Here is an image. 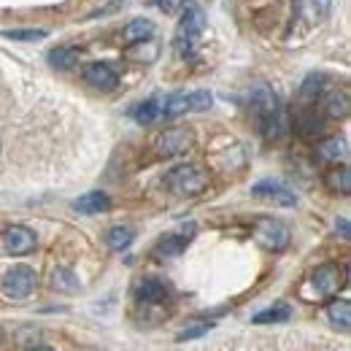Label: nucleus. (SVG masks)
<instances>
[{"mask_svg":"<svg viewBox=\"0 0 351 351\" xmlns=\"http://www.w3.org/2000/svg\"><path fill=\"white\" fill-rule=\"evenodd\" d=\"M351 111V100H349V92H330L324 97V114L330 119H346Z\"/></svg>","mask_w":351,"mask_h":351,"instance_id":"14","label":"nucleus"},{"mask_svg":"<svg viewBox=\"0 0 351 351\" xmlns=\"http://www.w3.org/2000/svg\"><path fill=\"white\" fill-rule=\"evenodd\" d=\"M189 238H192V232H189V235H186V232H181V235H165V238L157 243L154 254H157V257H178V254L186 249Z\"/></svg>","mask_w":351,"mask_h":351,"instance_id":"17","label":"nucleus"},{"mask_svg":"<svg viewBox=\"0 0 351 351\" xmlns=\"http://www.w3.org/2000/svg\"><path fill=\"white\" fill-rule=\"evenodd\" d=\"M168 298V287L160 278H143L138 284V300L141 303H162Z\"/></svg>","mask_w":351,"mask_h":351,"instance_id":"16","label":"nucleus"},{"mask_svg":"<svg viewBox=\"0 0 351 351\" xmlns=\"http://www.w3.org/2000/svg\"><path fill=\"white\" fill-rule=\"evenodd\" d=\"M330 5H332V0H295V19L300 27L311 30L327 19Z\"/></svg>","mask_w":351,"mask_h":351,"instance_id":"8","label":"nucleus"},{"mask_svg":"<svg viewBox=\"0 0 351 351\" xmlns=\"http://www.w3.org/2000/svg\"><path fill=\"white\" fill-rule=\"evenodd\" d=\"M254 241L263 249H267V252H281V249L289 246L292 232H289V227L281 219L263 217V219H257V224H254Z\"/></svg>","mask_w":351,"mask_h":351,"instance_id":"5","label":"nucleus"},{"mask_svg":"<svg viewBox=\"0 0 351 351\" xmlns=\"http://www.w3.org/2000/svg\"><path fill=\"white\" fill-rule=\"evenodd\" d=\"M278 108H281V103H278L276 92L267 87V84H257V87H254V92H252V111H254L257 122H263L265 117L276 114Z\"/></svg>","mask_w":351,"mask_h":351,"instance_id":"10","label":"nucleus"},{"mask_svg":"<svg viewBox=\"0 0 351 351\" xmlns=\"http://www.w3.org/2000/svg\"><path fill=\"white\" fill-rule=\"evenodd\" d=\"M322 89H324V76L311 73L306 82H303V87H300V100H303V103H313V100L322 95Z\"/></svg>","mask_w":351,"mask_h":351,"instance_id":"27","label":"nucleus"},{"mask_svg":"<svg viewBox=\"0 0 351 351\" xmlns=\"http://www.w3.org/2000/svg\"><path fill=\"white\" fill-rule=\"evenodd\" d=\"M289 306H284V303H278V306L267 308V311H260L257 316H254V324H270V322H287L289 319Z\"/></svg>","mask_w":351,"mask_h":351,"instance_id":"28","label":"nucleus"},{"mask_svg":"<svg viewBox=\"0 0 351 351\" xmlns=\"http://www.w3.org/2000/svg\"><path fill=\"white\" fill-rule=\"evenodd\" d=\"M324 128V122H322V117L316 114V108H306L303 114H300V119H298V132L303 135V138H316L319 132Z\"/></svg>","mask_w":351,"mask_h":351,"instance_id":"22","label":"nucleus"},{"mask_svg":"<svg viewBox=\"0 0 351 351\" xmlns=\"http://www.w3.org/2000/svg\"><path fill=\"white\" fill-rule=\"evenodd\" d=\"M343 287V273L338 265H322L316 267L303 284V298L306 300H327L332 295H338V289Z\"/></svg>","mask_w":351,"mask_h":351,"instance_id":"2","label":"nucleus"},{"mask_svg":"<svg viewBox=\"0 0 351 351\" xmlns=\"http://www.w3.org/2000/svg\"><path fill=\"white\" fill-rule=\"evenodd\" d=\"M132 119L141 122V125L157 122V119H160V100L152 97V100H143L141 106H135V108H132Z\"/></svg>","mask_w":351,"mask_h":351,"instance_id":"23","label":"nucleus"},{"mask_svg":"<svg viewBox=\"0 0 351 351\" xmlns=\"http://www.w3.org/2000/svg\"><path fill=\"white\" fill-rule=\"evenodd\" d=\"M5 38L11 41H44V30H5Z\"/></svg>","mask_w":351,"mask_h":351,"instance_id":"29","label":"nucleus"},{"mask_svg":"<svg viewBox=\"0 0 351 351\" xmlns=\"http://www.w3.org/2000/svg\"><path fill=\"white\" fill-rule=\"evenodd\" d=\"M327 316H330V322H332V324H338L341 330H349L351 303L349 300H332V303L327 306Z\"/></svg>","mask_w":351,"mask_h":351,"instance_id":"24","label":"nucleus"},{"mask_svg":"<svg viewBox=\"0 0 351 351\" xmlns=\"http://www.w3.org/2000/svg\"><path fill=\"white\" fill-rule=\"evenodd\" d=\"M73 208L79 214H103L111 208V197L106 192H87L73 203Z\"/></svg>","mask_w":351,"mask_h":351,"instance_id":"13","label":"nucleus"},{"mask_svg":"<svg viewBox=\"0 0 351 351\" xmlns=\"http://www.w3.org/2000/svg\"><path fill=\"white\" fill-rule=\"evenodd\" d=\"M36 287H38V276H36V270L27 267V265H14L11 270H5V276H3V281H0L3 295L11 298V300H25V298H30V295L36 292Z\"/></svg>","mask_w":351,"mask_h":351,"instance_id":"4","label":"nucleus"},{"mask_svg":"<svg viewBox=\"0 0 351 351\" xmlns=\"http://www.w3.org/2000/svg\"><path fill=\"white\" fill-rule=\"evenodd\" d=\"M84 82H87L89 87L100 89V92H111L119 84V76L106 62H89L87 68H84Z\"/></svg>","mask_w":351,"mask_h":351,"instance_id":"9","label":"nucleus"},{"mask_svg":"<svg viewBox=\"0 0 351 351\" xmlns=\"http://www.w3.org/2000/svg\"><path fill=\"white\" fill-rule=\"evenodd\" d=\"M324 184L330 186V192H338V195H349L351 192V171L346 165H335L332 171H327L324 176Z\"/></svg>","mask_w":351,"mask_h":351,"instance_id":"19","label":"nucleus"},{"mask_svg":"<svg viewBox=\"0 0 351 351\" xmlns=\"http://www.w3.org/2000/svg\"><path fill=\"white\" fill-rule=\"evenodd\" d=\"M184 3H186V0H154V5L162 8V11H181Z\"/></svg>","mask_w":351,"mask_h":351,"instance_id":"31","label":"nucleus"},{"mask_svg":"<svg viewBox=\"0 0 351 351\" xmlns=\"http://www.w3.org/2000/svg\"><path fill=\"white\" fill-rule=\"evenodd\" d=\"M27 351H54V349H49V346H36V349H27Z\"/></svg>","mask_w":351,"mask_h":351,"instance_id":"33","label":"nucleus"},{"mask_svg":"<svg viewBox=\"0 0 351 351\" xmlns=\"http://www.w3.org/2000/svg\"><path fill=\"white\" fill-rule=\"evenodd\" d=\"M36 243H38L36 232L30 227H25V224H14V227H8L3 232V249H5V254H14V257L30 254L36 249Z\"/></svg>","mask_w":351,"mask_h":351,"instance_id":"7","label":"nucleus"},{"mask_svg":"<svg viewBox=\"0 0 351 351\" xmlns=\"http://www.w3.org/2000/svg\"><path fill=\"white\" fill-rule=\"evenodd\" d=\"M181 22L176 27V36H173V49L181 54V57H189L197 51L200 46V38L206 33V11L197 5V3H184L181 8Z\"/></svg>","mask_w":351,"mask_h":351,"instance_id":"1","label":"nucleus"},{"mask_svg":"<svg viewBox=\"0 0 351 351\" xmlns=\"http://www.w3.org/2000/svg\"><path fill=\"white\" fill-rule=\"evenodd\" d=\"M132 238H135V235H132V230L130 227H122V224H119V227H111V230H108V235H106V241H108V246H111L114 252L128 249V246L132 243Z\"/></svg>","mask_w":351,"mask_h":351,"instance_id":"26","label":"nucleus"},{"mask_svg":"<svg viewBox=\"0 0 351 351\" xmlns=\"http://www.w3.org/2000/svg\"><path fill=\"white\" fill-rule=\"evenodd\" d=\"M76 62H79V49H73V46H60V49L49 51V65L57 71H71Z\"/></svg>","mask_w":351,"mask_h":351,"instance_id":"18","label":"nucleus"},{"mask_svg":"<svg viewBox=\"0 0 351 351\" xmlns=\"http://www.w3.org/2000/svg\"><path fill=\"white\" fill-rule=\"evenodd\" d=\"M192 111V95L178 92V95H168L165 100H160V117H181Z\"/></svg>","mask_w":351,"mask_h":351,"instance_id":"15","label":"nucleus"},{"mask_svg":"<svg viewBox=\"0 0 351 351\" xmlns=\"http://www.w3.org/2000/svg\"><path fill=\"white\" fill-rule=\"evenodd\" d=\"M341 232L349 238V221H346V219H341Z\"/></svg>","mask_w":351,"mask_h":351,"instance_id":"32","label":"nucleus"},{"mask_svg":"<svg viewBox=\"0 0 351 351\" xmlns=\"http://www.w3.org/2000/svg\"><path fill=\"white\" fill-rule=\"evenodd\" d=\"M157 54H160V44L152 41V38L135 41V44H130V49H128V57L135 60V62H154Z\"/></svg>","mask_w":351,"mask_h":351,"instance_id":"21","label":"nucleus"},{"mask_svg":"<svg viewBox=\"0 0 351 351\" xmlns=\"http://www.w3.org/2000/svg\"><path fill=\"white\" fill-rule=\"evenodd\" d=\"M165 186L176 197H195L208 186V171L200 165H178L165 176Z\"/></svg>","mask_w":351,"mask_h":351,"instance_id":"3","label":"nucleus"},{"mask_svg":"<svg viewBox=\"0 0 351 351\" xmlns=\"http://www.w3.org/2000/svg\"><path fill=\"white\" fill-rule=\"evenodd\" d=\"M346 154H349V143H346V138H324L319 146H316V157L322 160V162H330V165H338V162H343L346 160Z\"/></svg>","mask_w":351,"mask_h":351,"instance_id":"12","label":"nucleus"},{"mask_svg":"<svg viewBox=\"0 0 351 351\" xmlns=\"http://www.w3.org/2000/svg\"><path fill=\"white\" fill-rule=\"evenodd\" d=\"M208 330H211V324H208V322L192 324V327H186V330H181V332H178V341H192V338H197V335H203V332H208Z\"/></svg>","mask_w":351,"mask_h":351,"instance_id":"30","label":"nucleus"},{"mask_svg":"<svg viewBox=\"0 0 351 351\" xmlns=\"http://www.w3.org/2000/svg\"><path fill=\"white\" fill-rule=\"evenodd\" d=\"M51 287H54L57 292H76V289H79V278H76L73 270L57 267V270H54V278H51Z\"/></svg>","mask_w":351,"mask_h":351,"instance_id":"25","label":"nucleus"},{"mask_svg":"<svg viewBox=\"0 0 351 351\" xmlns=\"http://www.w3.org/2000/svg\"><path fill=\"white\" fill-rule=\"evenodd\" d=\"M195 146V132L189 128H168L157 135L154 141V152L157 157H178V154H186L189 149Z\"/></svg>","mask_w":351,"mask_h":351,"instance_id":"6","label":"nucleus"},{"mask_svg":"<svg viewBox=\"0 0 351 351\" xmlns=\"http://www.w3.org/2000/svg\"><path fill=\"white\" fill-rule=\"evenodd\" d=\"M152 33H154V22L152 19H132L125 25V33H122V38L128 41V44H135V41H143V38H152Z\"/></svg>","mask_w":351,"mask_h":351,"instance_id":"20","label":"nucleus"},{"mask_svg":"<svg viewBox=\"0 0 351 351\" xmlns=\"http://www.w3.org/2000/svg\"><path fill=\"white\" fill-rule=\"evenodd\" d=\"M252 195L254 197H263V200H273L276 206H295L298 203V197H295V192H289L284 184H278V181H260L254 189H252Z\"/></svg>","mask_w":351,"mask_h":351,"instance_id":"11","label":"nucleus"}]
</instances>
